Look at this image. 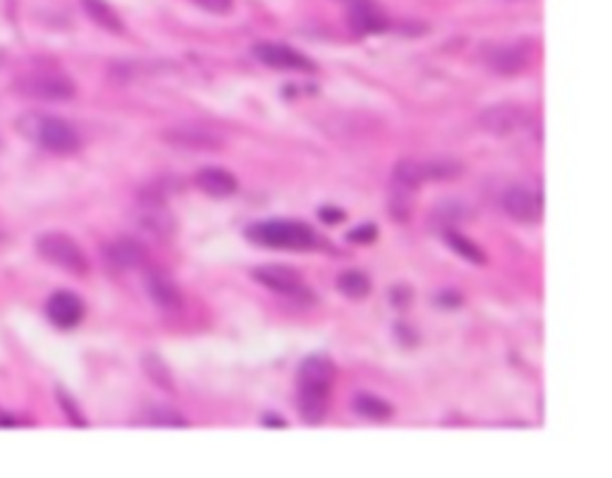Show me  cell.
<instances>
[{
	"label": "cell",
	"instance_id": "obj_28",
	"mask_svg": "<svg viewBox=\"0 0 612 478\" xmlns=\"http://www.w3.org/2000/svg\"><path fill=\"white\" fill-rule=\"evenodd\" d=\"M55 395H58V402H60L62 411H65V417H68V421L72 425H76V428H86L89 425V421H86V417L79 411V407H76V402L69 397V393H65L62 387H58L55 390Z\"/></svg>",
	"mask_w": 612,
	"mask_h": 478
},
{
	"label": "cell",
	"instance_id": "obj_9",
	"mask_svg": "<svg viewBox=\"0 0 612 478\" xmlns=\"http://www.w3.org/2000/svg\"><path fill=\"white\" fill-rule=\"evenodd\" d=\"M254 55L261 65L273 69H287V72H316V65L297 48L283 46V44H256Z\"/></svg>",
	"mask_w": 612,
	"mask_h": 478
},
{
	"label": "cell",
	"instance_id": "obj_26",
	"mask_svg": "<svg viewBox=\"0 0 612 478\" xmlns=\"http://www.w3.org/2000/svg\"><path fill=\"white\" fill-rule=\"evenodd\" d=\"M144 371L149 373V378L156 383V385H161L163 390H173V373H170L168 364L163 361L158 354H146L144 357Z\"/></svg>",
	"mask_w": 612,
	"mask_h": 478
},
{
	"label": "cell",
	"instance_id": "obj_24",
	"mask_svg": "<svg viewBox=\"0 0 612 478\" xmlns=\"http://www.w3.org/2000/svg\"><path fill=\"white\" fill-rule=\"evenodd\" d=\"M337 288L350 299H364L371 292V280L361 271H347L337 278Z\"/></svg>",
	"mask_w": 612,
	"mask_h": 478
},
{
	"label": "cell",
	"instance_id": "obj_31",
	"mask_svg": "<svg viewBox=\"0 0 612 478\" xmlns=\"http://www.w3.org/2000/svg\"><path fill=\"white\" fill-rule=\"evenodd\" d=\"M409 302H412V292H409V288L398 285V288L392 289V304H395V309H407Z\"/></svg>",
	"mask_w": 612,
	"mask_h": 478
},
{
	"label": "cell",
	"instance_id": "obj_32",
	"mask_svg": "<svg viewBox=\"0 0 612 478\" xmlns=\"http://www.w3.org/2000/svg\"><path fill=\"white\" fill-rule=\"evenodd\" d=\"M321 221L323 223H340L344 221V211H340V208H321Z\"/></svg>",
	"mask_w": 612,
	"mask_h": 478
},
{
	"label": "cell",
	"instance_id": "obj_25",
	"mask_svg": "<svg viewBox=\"0 0 612 478\" xmlns=\"http://www.w3.org/2000/svg\"><path fill=\"white\" fill-rule=\"evenodd\" d=\"M421 173H423V182L426 180H455L462 175V166L450 158L429 160V163H421Z\"/></svg>",
	"mask_w": 612,
	"mask_h": 478
},
{
	"label": "cell",
	"instance_id": "obj_12",
	"mask_svg": "<svg viewBox=\"0 0 612 478\" xmlns=\"http://www.w3.org/2000/svg\"><path fill=\"white\" fill-rule=\"evenodd\" d=\"M86 313V306L82 302V296H76L75 292H55L46 302V316L55 328L62 330H72L82 323Z\"/></svg>",
	"mask_w": 612,
	"mask_h": 478
},
{
	"label": "cell",
	"instance_id": "obj_13",
	"mask_svg": "<svg viewBox=\"0 0 612 478\" xmlns=\"http://www.w3.org/2000/svg\"><path fill=\"white\" fill-rule=\"evenodd\" d=\"M254 280L261 282L263 288L273 289L278 295L299 296L304 295V280L302 275L290 266H280V263H270V266H259L254 271Z\"/></svg>",
	"mask_w": 612,
	"mask_h": 478
},
{
	"label": "cell",
	"instance_id": "obj_29",
	"mask_svg": "<svg viewBox=\"0 0 612 478\" xmlns=\"http://www.w3.org/2000/svg\"><path fill=\"white\" fill-rule=\"evenodd\" d=\"M191 3L199 5L201 10L211 12V15H228L235 0H191Z\"/></svg>",
	"mask_w": 612,
	"mask_h": 478
},
{
	"label": "cell",
	"instance_id": "obj_3",
	"mask_svg": "<svg viewBox=\"0 0 612 478\" xmlns=\"http://www.w3.org/2000/svg\"><path fill=\"white\" fill-rule=\"evenodd\" d=\"M36 254L55 268L65 273L86 275L89 273V258L82 251V247L65 232H44L36 237Z\"/></svg>",
	"mask_w": 612,
	"mask_h": 478
},
{
	"label": "cell",
	"instance_id": "obj_17",
	"mask_svg": "<svg viewBox=\"0 0 612 478\" xmlns=\"http://www.w3.org/2000/svg\"><path fill=\"white\" fill-rule=\"evenodd\" d=\"M194 182H197V187H199L201 191H206L208 197L215 198L232 197V194L239 190L238 177L232 175L230 170H225V167L218 166L201 167L199 173H197V177H194Z\"/></svg>",
	"mask_w": 612,
	"mask_h": 478
},
{
	"label": "cell",
	"instance_id": "obj_16",
	"mask_svg": "<svg viewBox=\"0 0 612 478\" xmlns=\"http://www.w3.org/2000/svg\"><path fill=\"white\" fill-rule=\"evenodd\" d=\"M531 61V46L528 44H510V46L493 48L486 58L493 72L500 75H517L527 68Z\"/></svg>",
	"mask_w": 612,
	"mask_h": 478
},
{
	"label": "cell",
	"instance_id": "obj_22",
	"mask_svg": "<svg viewBox=\"0 0 612 478\" xmlns=\"http://www.w3.org/2000/svg\"><path fill=\"white\" fill-rule=\"evenodd\" d=\"M467 208L459 201H443L440 206H436V211L431 215V228L438 230V232H445V230H455L459 223L467 221Z\"/></svg>",
	"mask_w": 612,
	"mask_h": 478
},
{
	"label": "cell",
	"instance_id": "obj_33",
	"mask_svg": "<svg viewBox=\"0 0 612 478\" xmlns=\"http://www.w3.org/2000/svg\"><path fill=\"white\" fill-rule=\"evenodd\" d=\"M438 302L445 304L447 309H455V306H459V304H462V299H459L457 295H450V292H445V295L438 296Z\"/></svg>",
	"mask_w": 612,
	"mask_h": 478
},
{
	"label": "cell",
	"instance_id": "obj_1",
	"mask_svg": "<svg viewBox=\"0 0 612 478\" xmlns=\"http://www.w3.org/2000/svg\"><path fill=\"white\" fill-rule=\"evenodd\" d=\"M17 132L22 134L24 139H29L34 144H38L41 149L53 153H75L79 146H82V139H79V132H76L68 120H60V117H53V115L46 113H24L20 115L17 120Z\"/></svg>",
	"mask_w": 612,
	"mask_h": 478
},
{
	"label": "cell",
	"instance_id": "obj_18",
	"mask_svg": "<svg viewBox=\"0 0 612 478\" xmlns=\"http://www.w3.org/2000/svg\"><path fill=\"white\" fill-rule=\"evenodd\" d=\"M103 256H106L108 266L115 268V271H132V268H139L146 261L144 247L137 242V239H117V242L108 244L103 249Z\"/></svg>",
	"mask_w": 612,
	"mask_h": 478
},
{
	"label": "cell",
	"instance_id": "obj_11",
	"mask_svg": "<svg viewBox=\"0 0 612 478\" xmlns=\"http://www.w3.org/2000/svg\"><path fill=\"white\" fill-rule=\"evenodd\" d=\"M163 142L180 146V149H204V151H213L222 146L221 134L204 125H177V127L165 129Z\"/></svg>",
	"mask_w": 612,
	"mask_h": 478
},
{
	"label": "cell",
	"instance_id": "obj_8",
	"mask_svg": "<svg viewBox=\"0 0 612 478\" xmlns=\"http://www.w3.org/2000/svg\"><path fill=\"white\" fill-rule=\"evenodd\" d=\"M337 369L333 359L326 354H311L299 364L297 371V390H314L330 395L333 383H335Z\"/></svg>",
	"mask_w": 612,
	"mask_h": 478
},
{
	"label": "cell",
	"instance_id": "obj_35",
	"mask_svg": "<svg viewBox=\"0 0 612 478\" xmlns=\"http://www.w3.org/2000/svg\"><path fill=\"white\" fill-rule=\"evenodd\" d=\"M20 421H17L15 417H10V414H5V411L0 409V428H10V425H17Z\"/></svg>",
	"mask_w": 612,
	"mask_h": 478
},
{
	"label": "cell",
	"instance_id": "obj_37",
	"mask_svg": "<svg viewBox=\"0 0 612 478\" xmlns=\"http://www.w3.org/2000/svg\"><path fill=\"white\" fill-rule=\"evenodd\" d=\"M3 62H5V53L0 51V65H3Z\"/></svg>",
	"mask_w": 612,
	"mask_h": 478
},
{
	"label": "cell",
	"instance_id": "obj_23",
	"mask_svg": "<svg viewBox=\"0 0 612 478\" xmlns=\"http://www.w3.org/2000/svg\"><path fill=\"white\" fill-rule=\"evenodd\" d=\"M443 237L445 242L450 244V249L455 251V254H459L462 258H467L469 263H476V266H483V263H486V254H483V249L476 242H471L469 237H464L462 232H457V230H445Z\"/></svg>",
	"mask_w": 612,
	"mask_h": 478
},
{
	"label": "cell",
	"instance_id": "obj_6",
	"mask_svg": "<svg viewBox=\"0 0 612 478\" xmlns=\"http://www.w3.org/2000/svg\"><path fill=\"white\" fill-rule=\"evenodd\" d=\"M134 223L153 239H170L177 232V221L158 191H141L134 206Z\"/></svg>",
	"mask_w": 612,
	"mask_h": 478
},
{
	"label": "cell",
	"instance_id": "obj_15",
	"mask_svg": "<svg viewBox=\"0 0 612 478\" xmlns=\"http://www.w3.org/2000/svg\"><path fill=\"white\" fill-rule=\"evenodd\" d=\"M347 8H350L347 22L357 36L381 34V31L388 29V17L382 15L381 8L375 5V0H361V3L347 5Z\"/></svg>",
	"mask_w": 612,
	"mask_h": 478
},
{
	"label": "cell",
	"instance_id": "obj_7",
	"mask_svg": "<svg viewBox=\"0 0 612 478\" xmlns=\"http://www.w3.org/2000/svg\"><path fill=\"white\" fill-rule=\"evenodd\" d=\"M503 206H505V211L512 215L514 221L519 223L534 225V223H541V218H544V197H541V191H536L528 184L510 187L505 191V197H503Z\"/></svg>",
	"mask_w": 612,
	"mask_h": 478
},
{
	"label": "cell",
	"instance_id": "obj_20",
	"mask_svg": "<svg viewBox=\"0 0 612 478\" xmlns=\"http://www.w3.org/2000/svg\"><path fill=\"white\" fill-rule=\"evenodd\" d=\"M297 409L306 424L318 425L328 411V395L314 390H297Z\"/></svg>",
	"mask_w": 612,
	"mask_h": 478
},
{
	"label": "cell",
	"instance_id": "obj_10",
	"mask_svg": "<svg viewBox=\"0 0 612 478\" xmlns=\"http://www.w3.org/2000/svg\"><path fill=\"white\" fill-rule=\"evenodd\" d=\"M528 115L521 106H514V103H497V106L486 108L481 115H479V125H481L486 132L495 134V137H507L517 129H521L527 125Z\"/></svg>",
	"mask_w": 612,
	"mask_h": 478
},
{
	"label": "cell",
	"instance_id": "obj_19",
	"mask_svg": "<svg viewBox=\"0 0 612 478\" xmlns=\"http://www.w3.org/2000/svg\"><path fill=\"white\" fill-rule=\"evenodd\" d=\"M82 8H85L86 17L92 20L93 24H99L101 29L110 31V34H123L125 24L120 20V15L115 12V8L106 0H82Z\"/></svg>",
	"mask_w": 612,
	"mask_h": 478
},
{
	"label": "cell",
	"instance_id": "obj_30",
	"mask_svg": "<svg viewBox=\"0 0 612 478\" xmlns=\"http://www.w3.org/2000/svg\"><path fill=\"white\" fill-rule=\"evenodd\" d=\"M375 235H378L375 225H361V228H354L352 232L347 235V239H350V242H374Z\"/></svg>",
	"mask_w": 612,
	"mask_h": 478
},
{
	"label": "cell",
	"instance_id": "obj_2",
	"mask_svg": "<svg viewBox=\"0 0 612 478\" xmlns=\"http://www.w3.org/2000/svg\"><path fill=\"white\" fill-rule=\"evenodd\" d=\"M246 239L270 249L304 251L316 244V232L302 221H261L246 228Z\"/></svg>",
	"mask_w": 612,
	"mask_h": 478
},
{
	"label": "cell",
	"instance_id": "obj_34",
	"mask_svg": "<svg viewBox=\"0 0 612 478\" xmlns=\"http://www.w3.org/2000/svg\"><path fill=\"white\" fill-rule=\"evenodd\" d=\"M261 424H263V425H276V428H285V425H287V424H285V421H283V418L276 417V414H266V417H263V421H261Z\"/></svg>",
	"mask_w": 612,
	"mask_h": 478
},
{
	"label": "cell",
	"instance_id": "obj_36",
	"mask_svg": "<svg viewBox=\"0 0 612 478\" xmlns=\"http://www.w3.org/2000/svg\"><path fill=\"white\" fill-rule=\"evenodd\" d=\"M342 3H347V5H354V3H361V0H342Z\"/></svg>",
	"mask_w": 612,
	"mask_h": 478
},
{
	"label": "cell",
	"instance_id": "obj_4",
	"mask_svg": "<svg viewBox=\"0 0 612 478\" xmlns=\"http://www.w3.org/2000/svg\"><path fill=\"white\" fill-rule=\"evenodd\" d=\"M12 92L24 99L48 101V103H65L76 96L75 82L62 72H29L20 75L12 82Z\"/></svg>",
	"mask_w": 612,
	"mask_h": 478
},
{
	"label": "cell",
	"instance_id": "obj_14",
	"mask_svg": "<svg viewBox=\"0 0 612 478\" xmlns=\"http://www.w3.org/2000/svg\"><path fill=\"white\" fill-rule=\"evenodd\" d=\"M146 292H149L151 302L161 312H180L182 309L184 299L177 282L170 275L161 273V271H149L146 273Z\"/></svg>",
	"mask_w": 612,
	"mask_h": 478
},
{
	"label": "cell",
	"instance_id": "obj_27",
	"mask_svg": "<svg viewBox=\"0 0 612 478\" xmlns=\"http://www.w3.org/2000/svg\"><path fill=\"white\" fill-rule=\"evenodd\" d=\"M144 418V424L163 425V428H187V425H189V421H187L182 414H177V411L173 409H151Z\"/></svg>",
	"mask_w": 612,
	"mask_h": 478
},
{
	"label": "cell",
	"instance_id": "obj_21",
	"mask_svg": "<svg viewBox=\"0 0 612 478\" xmlns=\"http://www.w3.org/2000/svg\"><path fill=\"white\" fill-rule=\"evenodd\" d=\"M352 409L364 418H371V421H388L392 417V404L388 400H382L378 395H371V393H359L354 395Z\"/></svg>",
	"mask_w": 612,
	"mask_h": 478
},
{
	"label": "cell",
	"instance_id": "obj_5",
	"mask_svg": "<svg viewBox=\"0 0 612 478\" xmlns=\"http://www.w3.org/2000/svg\"><path fill=\"white\" fill-rule=\"evenodd\" d=\"M421 182H423V175H421L419 160H399L395 166V173H392L391 197H388V208H391L392 221L407 223L412 218L414 197H416V190H419Z\"/></svg>",
	"mask_w": 612,
	"mask_h": 478
}]
</instances>
